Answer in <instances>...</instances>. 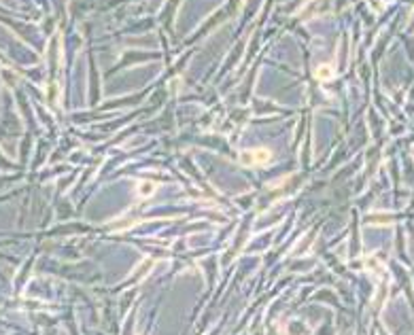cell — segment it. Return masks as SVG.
<instances>
[{
  "instance_id": "obj_2",
  "label": "cell",
  "mask_w": 414,
  "mask_h": 335,
  "mask_svg": "<svg viewBox=\"0 0 414 335\" xmlns=\"http://www.w3.org/2000/svg\"><path fill=\"white\" fill-rule=\"evenodd\" d=\"M323 6H325L323 0H312V2H306V6H304V9L300 11V15H302V17H308V13H312L310 17H315V15L321 13V9H323Z\"/></svg>"
},
{
  "instance_id": "obj_4",
  "label": "cell",
  "mask_w": 414,
  "mask_h": 335,
  "mask_svg": "<svg viewBox=\"0 0 414 335\" xmlns=\"http://www.w3.org/2000/svg\"><path fill=\"white\" fill-rule=\"evenodd\" d=\"M315 77H317L319 81H327V79H332V77H334V68H332L329 64H321V66H317Z\"/></svg>"
},
{
  "instance_id": "obj_1",
  "label": "cell",
  "mask_w": 414,
  "mask_h": 335,
  "mask_svg": "<svg viewBox=\"0 0 414 335\" xmlns=\"http://www.w3.org/2000/svg\"><path fill=\"white\" fill-rule=\"evenodd\" d=\"M272 162V151L270 149H249L240 153L242 166H266Z\"/></svg>"
},
{
  "instance_id": "obj_3",
  "label": "cell",
  "mask_w": 414,
  "mask_h": 335,
  "mask_svg": "<svg viewBox=\"0 0 414 335\" xmlns=\"http://www.w3.org/2000/svg\"><path fill=\"white\" fill-rule=\"evenodd\" d=\"M136 191H138V195L140 197H151L157 191V185L153 180H142V182H138V187H136Z\"/></svg>"
}]
</instances>
